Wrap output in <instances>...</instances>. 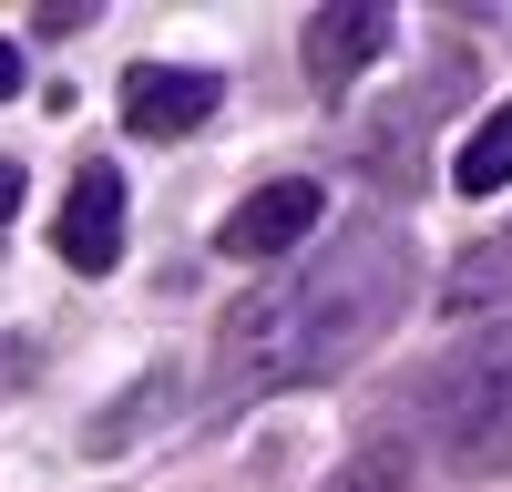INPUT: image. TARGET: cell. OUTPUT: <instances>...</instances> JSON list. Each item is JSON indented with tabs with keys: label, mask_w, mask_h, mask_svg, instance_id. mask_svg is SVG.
<instances>
[{
	"label": "cell",
	"mask_w": 512,
	"mask_h": 492,
	"mask_svg": "<svg viewBox=\"0 0 512 492\" xmlns=\"http://www.w3.org/2000/svg\"><path fill=\"white\" fill-rule=\"evenodd\" d=\"M410 236L400 216H349L297 277H267L246 287L216 328V400H267V390H308V380H338L359 349H379L410 308Z\"/></svg>",
	"instance_id": "6da1fadb"
},
{
	"label": "cell",
	"mask_w": 512,
	"mask_h": 492,
	"mask_svg": "<svg viewBox=\"0 0 512 492\" xmlns=\"http://www.w3.org/2000/svg\"><path fill=\"white\" fill-rule=\"evenodd\" d=\"M431 441L451 472H512V349H461L431 380Z\"/></svg>",
	"instance_id": "7a4b0ae2"
},
{
	"label": "cell",
	"mask_w": 512,
	"mask_h": 492,
	"mask_svg": "<svg viewBox=\"0 0 512 492\" xmlns=\"http://www.w3.org/2000/svg\"><path fill=\"white\" fill-rule=\"evenodd\" d=\"M390 11L379 0H328V11L297 21V62H308V93H349L369 62H390Z\"/></svg>",
	"instance_id": "3957f363"
},
{
	"label": "cell",
	"mask_w": 512,
	"mask_h": 492,
	"mask_svg": "<svg viewBox=\"0 0 512 492\" xmlns=\"http://www.w3.org/2000/svg\"><path fill=\"white\" fill-rule=\"evenodd\" d=\"M318 185L308 175H277V185H256L246 205H226V226H216V246L226 257H246V267H267V257H297L308 246V226H318Z\"/></svg>",
	"instance_id": "277c9868"
},
{
	"label": "cell",
	"mask_w": 512,
	"mask_h": 492,
	"mask_svg": "<svg viewBox=\"0 0 512 492\" xmlns=\"http://www.w3.org/2000/svg\"><path fill=\"white\" fill-rule=\"evenodd\" d=\"M216 103H226L216 72H175V62H134L123 72V123H134L144 144H185Z\"/></svg>",
	"instance_id": "5b68a950"
},
{
	"label": "cell",
	"mask_w": 512,
	"mask_h": 492,
	"mask_svg": "<svg viewBox=\"0 0 512 492\" xmlns=\"http://www.w3.org/2000/svg\"><path fill=\"white\" fill-rule=\"evenodd\" d=\"M52 246H62L72 277H113V257H123V175H113V164H82V175H72Z\"/></svg>",
	"instance_id": "8992f818"
},
{
	"label": "cell",
	"mask_w": 512,
	"mask_h": 492,
	"mask_svg": "<svg viewBox=\"0 0 512 492\" xmlns=\"http://www.w3.org/2000/svg\"><path fill=\"white\" fill-rule=\"evenodd\" d=\"M451 185L461 195H502L512 185V103H492L472 134H461V154H451Z\"/></svg>",
	"instance_id": "52a82bcc"
},
{
	"label": "cell",
	"mask_w": 512,
	"mask_h": 492,
	"mask_svg": "<svg viewBox=\"0 0 512 492\" xmlns=\"http://www.w3.org/2000/svg\"><path fill=\"white\" fill-rule=\"evenodd\" d=\"M164 410H175V369H144V380H134V390H123L103 421H93V441H82V451H123L134 431H154Z\"/></svg>",
	"instance_id": "ba28073f"
},
{
	"label": "cell",
	"mask_w": 512,
	"mask_h": 492,
	"mask_svg": "<svg viewBox=\"0 0 512 492\" xmlns=\"http://www.w3.org/2000/svg\"><path fill=\"white\" fill-rule=\"evenodd\" d=\"M328 492H420V462H410V441H359L328 472Z\"/></svg>",
	"instance_id": "9c48e42d"
},
{
	"label": "cell",
	"mask_w": 512,
	"mask_h": 492,
	"mask_svg": "<svg viewBox=\"0 0 512 492\" xmlns=\"http://www.w3.org/2000/svg\"><path fill=\"white\" fill-rule=\"evenodd\" d=\"M82 21H93V0H62V11H31V31H52V41H62V31H82Z\"/></svg>",
	"instance_id": "30bf717a"
},
{
	"label": "cell",
	"mask_w": 512,
	"mask_h": 492,
	"mask_svg": "<svg viewBox=\"0 0 512 492\" xmlns=\"http://www.w3.org/2000/svg\"><path fill=\"white\" fill-rule=\"evenodd\" d=\"M11 216H21V164L0 154V226H11Z\"/></svg>",
	"instance_id": "8fae6325"
},
{
	"label": "cell",
	"mask_w": 512,
	"mask_h": 492,
	"mask_svg": "<svg viewBox=\"0 0 512 492\" xmlns=\"http://www.w3.org/2000/svg\"><path fill=\"white\" fill-rule=\"evenodd\" d=\"M21 93V52H11V41H0V103H11Z\"/></svg>",
	"instance_id": "7c38bea8"
}]
</instances>
